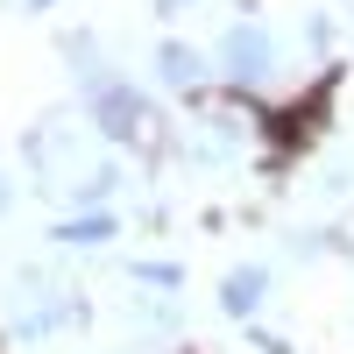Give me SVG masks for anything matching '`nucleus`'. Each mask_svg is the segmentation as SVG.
<instances>
[{
    "instance_id": "7",
    "label": "nucleus",
    "mask_w": 354,
    "mask_h": 354,
    "mask_svg": "<svg viewBox=\"0 0 354 354\" xmlns=\"http://www.w3.org/2000/svg\"><path fill=\"white\" fill-rule=\"evenodd\" d=\"M0 205H8V185H0Z\"/></svg>"
},
{
    "instance_id": "3",
    "label": "nucleus",
    "mask_w": 354,
    "mask_h": 354,
    "mask_svg": "<svg viewBox=\"0 0 354 354\" xmlns=\"http://www.w3.org/2000/svg\"><path fill=\"white\" fill-rule=\"evenodd\" d=\"M262 290H270V277H262V270H234V277L220 283V305H227L234 319H248V312L262 305Z\"/></svg>"
},
{
    "instance_id": "6",
    "label": "nucleus",
    "mask_w": 354,
    "mask_h": 354,
    "mask_svg": "<svg viewBox=\"0 0 354 354\" xmlns=\"http://www.w3.org/2000/svg\"><path fill=\"white\" fill-rule=\"evenodd\" d=\"M156 8H163V15H177V8H192V0H156Z\"/></svg>"
},
{
    "instance_id": "5",
    "label": "nucleus",
    "mask_w": 354,
    "mask_h": 354,
    "mask_svg": "<svg viewBox=\"0 0 354 354\" xmlns=\"http://www.w3.org/2000/svg\"><path fill=\"white\" fill-rule=\"evenodd\" d=\"M106 234H113V220H106V213H93V220H64V227H57V241L85 248V241H106Z\"/></svg>"
},
{
    "instance_id": "8",
    "label": "nucleus",
    "mask_w": 354,
    "mask_h": 354,
    "mask_svg": "<svg viewBox=\"0 0 354 354\" xmlns=\"http://www.w3.org/2000/svg\"><path fill=\"white\" fill-rule=\"evenodd\" d=\"M36 8H50V0H36Z\"/></svg>"
},
{
    "instance_id": "1",
    "label": "nucleus",
    "mask_w": 354,
    "mask_h": 354,
    "mask_svg": "<svg viewBox=\"0 0 354 354\" xmlns=\"http://www.w3.org/2000/svg\"><path fill=\"white\" fill-rule=\"evenodd\" d=\"M93 121H100L113 142H128V135L149 128V106H142L128 85H93Z\"/></svg>"
},
{
    "instance_id": "2",
    "label": "nucleus",
    "mask_w": 354,
    "mask_h": 354,
    "mask_svg": "<svg viewBox=\"0 0 354 354\" xmlns=\"http://www.w3.org/2000/svg\"><path fill=\"white\" fill-rule=\"evenodd\" d=\"M220 57H227V78H241V85H255L262 71H270V36H262L255 21H241V28H227V43H220Z\"/></svg>"
},
{
    "instance_id": "4",
    "label": "nucleus",
    "mask_w": 354,
    "mask_h": 354,
    "mask_svg": "<svg viewBox=\"0 0 354 354\" xmlns=\"http://www.w3.org/2000/svg\"><path fill=\"white\" fill-rule=\"evenodd\" d=\"M156 71H163V85H177V93H185V85H198V50L163 43V50H156Z\"/></svg>"
}]
</instances>
